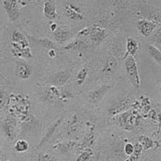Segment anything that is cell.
<instances>
[{"mask_svg":"<svg viewBox=\"0 0 161 161\" xmlns=\"http://www.w3.org/2000/svg\"><path fill=\"white\" fill-rule=\"evenodd\" d=\"M108 36V31L98 26H88L80 30L77 34L78 38L83 39L91 45L97 47L105 40Z\"/></svg>","mask_w":161,"mask_h":161,"instance_id":"obj_1","label":"cell"},{"mask_svg":"<svg viewBox=\"0 0 161 161\" xmlns=\"http://www.w3.org/2000/svg\"><path fill=\"white\" fill-rule=\"evenodd\" d=\"M125 69H126V76L130 80V82L136 90H139L141 86V79L139 77V69H138L137 63L135 57L128 56L124 59Z\"/></svg>","mask_w":161,"mask_h":161,"instance_id":"obj_2","label":"cell"},{"mask_svg":"<svg viewBox=\"0 0 161 161\" xmlns=\"http://www.w3.org/2000/svg\"><path fill=\"white\" fill-rule=\"evenodd\" d=\"M71 77L72 73L70 70H60L50 75L46 80V82L48 83L51 86L58 88L67 84Z\"/></svg>","mask_w":161,"mask_h":161,"instance_id":"obj_3","label":"cell"},{"mask_svg":"<svg viewBox=\"0 0 161 161\" xmlns=\"http://www.w3.org/2000/svg\"><path fill=\"white\" fill-rule=\"evenodd\" d=\"M136 28L141 35L143 37L148 38L152 36L155 30L160 27L159 24L147 19H139L136 20Z\"/></svg>","mask_w":161,"mask_h":161,"instance_id":"obj_4","label":"cell"},{"mask_svg":"<svg viewBox=\"0 0 161 161\" xmlns=\"http://www.w3.org/2000/svg\"><path fill=\"white\" fill-rule=\"evenodd\" d=\"M20 2L18 1H3V7L4 11H6L8 18L12 23H19L20 19L19 11Z\"/></svg>","mask_w":161,"mask_h":161,"instance_id":"obj_5","label":"cell"},{"mask_svg":"<svg viewBox=\"0 0 161 161\" xmlns=\"http://www.w3.org/2000/svg\"><path fill=\"white\" fill-rule=\"evenodd\" d=\"M39 97L40 100L45 104H52L57 98L60 97V91L57 87L48 86L40 89L39 92Z\"/></svg>","mask_w":161,"mask_h":161,"instance_id":"obj_6","label":"cell"},{"mask_svg":"<svg viewBox=\"0 0 161 161\" xmlns=\"http://www.w3.org/2000/svg\"><path fill=\"white\" fill-rule=\"evenodd\" d=\"M110 89H111V86L110 85H103L90 91L86 96L89 103L93 105L98 104Z\"/></svg>","mask_w":161,"mask_h":161,"instance_id":"obj_7","label":"cell"},{"mask_svg":"<svg viewBox=\"0 0 161 161\" xmlns=\"http://www.w3.org/2000/svg\"><path fill=\"white\" fill-rule=\"evenodd\" d=\"M90 48H91V45L87 41L78 37L72 40L71 42L66 44L64 47V50L79 52V53H86L89 51Z\"/></svg>","mask_w":161,"mask_h":161,"instance_id":"obj_8","label":"cell"},{"mask_svg":"<svg viewBox=\"0 0 161 161\" xmlns=\"http://www.w3.org/2000/svg\"><path fill=\"white\" fill-rule=\"evenodd\" d=\"M15 64V74L17 77L25 80L31 77L32 69L29 64L22 60H16Z\"/></svg>","mask_w":161,"mask_h":161,"instance_id":"obj_9","label":"cell"},{"mask_svg":"<svg viewBox=\"0 0 161 161\" xmlns=\"http://www.w3.org/2000/svg\"><path fill=\"white\" fill-rule=\"evenodd\" d=\"M26 37H27V40H28V42H31V44H35L36 46H40V47H42V48H46V49L56 50L58 48L57 44L54 41L48 38H38V37L30 35H26Z\"/></svg>","mask_w":161,"mask_h":161,"instance_id":"obj_10","label":"cell"},{"mask_svg":"<svg viewBox=\"0 0 161 161\" xmlns=\"http://www.w3.org/2000/svg\"><path fill=\"white\" fill-rule=\"evenodd\" d=\"M53 36L57 44H62L73 37V32L70 30L57 27V29L53 31Z\"/></svg>","mask_w":161,"mask_h":161,"instance_id":"obj_11","label":"cell"},{"mask_svg":"<svg viewBox=\"0 0 161 161\" xmlns=\"http://www.w3.org/2000/svg\"><path fill=\"white\" fill-rule=\"evenodd\" d=\"M15 126H16V122L13 118L8 117L3 121L2 128L3 131L5 134L6 137L8 138L9 140H12L15 137Z\"/></svg>","mask_w":161,"mask_h":161,"instance_id":"obj_12","label":"cell"},{"mask_svg":"<svg viewBox=\"0 0 161 161\" xmlns=\"http://www.w3.org/2000/svg\"><path fill=\"white\" fill-rule=\"evenodd\" d=\"M119 60L114 57H108L103 64V73L105 75H111L119 69Z\"/></svg>","mask_w":161,"mask_h":161,"instance_id":"obj_13","label":"cell"},{"mask_svg":"<svg viewBox=\"0 0 161 161\" xmlns=\"http://www.w3.org/2000/svg\"><path fill=\"white\" fill-rule=\"evenodd\" d=\"M63 119H64V117L61 116V117L59 118L58 119H57V120H56L55 122H54V123H53V124H52L48 129H47V131H46L44 136L42 138V139L40 140V143L37 145L36 149H39L40 147H41L44 143H48V141L49 140V139H51L52 136L54 135V133H55V131L57 130V129L58 128V126L62 123Z\"/></svg>","mask_w":161,"mask_h":161,"instance_id":"obj_14","label":"cell"},{"mask_svg":"<svg viewBox=\"0 0 161 161\" xmlns=\"http://www.w3.org/2000/svg\"><path fill=\"white\" fill-rule=\"evenodd\" d=\"M44 17L48 20L56 19L57 17V2L53 0H48L44 3V8H43Z\"/></svg>","mask_w":161,"mask_h":161,"instance_id":"obj_15","label":"cell"},{"mask_svg":"<svg viewBox=\"0 0 161 161\" xmlns=\"http://www.w3.org/2000/svg\"><path fill=\"white\" fill-rule=\"evenodd\" d=\"M61 4H63L62 13L68 19L71 20L73 22H81V21H83L84 16L82 15L78 14L73 10H72L71 8H69L64 2H61Z\"/></svg>","mask_w":161,"mask_h":161,"instance_id":"obj_16","label":"cell"},{"mask_svg":"<svg viewBox=\"0 0 161 161\" xmlns=\"http://www.w3.org/2000/svg\"><path fill=\"white\" fill-rule=\"evenodd\" d=\"M139 48V43L137 42V40H135L132 37H129L126 40V53H125L124 57H123V60L126 59L128 56H131V57H135V55L138 52Z\"/></svg>","mask_w":161,"mask_h":161,"instance_id":"obj_17","label":"cell"},{"mask_svg":"<svg viewBox=\"0 0 161 161\" xmlns=\"http://www.w3.org/2000/svg\"><path fill=\"white\" fill-rule=\"evenodd\" d=\"M75 141H68V142H60L53 146V149L61 154H67L70 151L73 150L77 146Z\"/></svg>","mask_w":161,"mask_h":161,"instance_id":"obj_18","label":"cell"},{"mask_svg":"<svg viewBox=\"0 0 161 161\" xmlns=\"http://www.w3.org/2000/svg\"><path fill=\"white\" fill-rule=\"evenodd\" d=\"M147 52L150 56L152 60H155V62L157 63V64L160 65L161 64V52L159 48L153 45L152 44H149L146 47Z\"/></svg>","mask_w":161,"mask_h":161,"instance_id":"obj_19","label":"cell"},{"mask_svg":"<svg viewBox=\"0 0 161 161\" xmlns=\"http://www.w3.org/2000/svg\"><path fill=\"white\" fill-rule=\"evenodd\" d=\"M95 141V134H94V127H92L91 130L86 136L83 139V142L80 144L79 149L84 150L86 148H90V147L94 143Z\"/></svg>","mask_w":161,"mask_h":161,"instance_id":"obj_20","label":"cell"},{"mask_svg":"<svg viewBox=\"0 0 161 161\" xmlns=\"http://www.w3.org/2000/svg\"><path fill=\"white\" fill-rule=\"evenodd\" d=\"M89 74V69L86 66L80 68V70L77 73V76H76V84L77 86H82L86 81V78L88 77Z\"/></svg>","mask_w":161,"mask_h":161,"instance_id":"obj_21","label":"cell"},{"mask_svg":"<svg viewBox=\"0 0 161 161\" xmlns=\"http://www.w3.org/2000/svg\"><path fill=\"white\" fill-rule=\"evenodd\" d=\"M138 143H140L141 146L143 147V149H144V150H148V149L152 148L155 146L154 141L150 137L146 136H139Z\"/></svg>","mask_w":161,"mask_h":161,"instance_id":"obj_22","label":"cell"},{"mask_svg":"<svg viewBox=\"0 0 161 161\" xmlns=\"http://www.w3.org/2000/svg\"><path fill=\"white\" fill-rule=\"evenodd\" d=\"M14 148H15V152H19V153H22V152H25L26 151L28 150L29 144L24 139H19L15 143Z\"/></svg>","mask_w":161,"mask_h":161,"instance_id":"obj_23","label":"cell"},{"mask_svg":"<svg viewBox=\"0 0 161 161\" xmlns=\"http://www.w3.org/2000/svg\"><path fill=\"white\" fill-rule=\"evenodd\" d=\"M11 40H12V43H20L28 40L25 34L18 31V30L13 31L12 35H11Z\"/></svg>","mask_w":161,"mask_h":161,"instance_id":"obj_24","label":"cell"},{"mask_svg":"<svg viewBox=\"0 0 161 161\" xmlns=\"http://www.w3.org/2000/svg\"><path fill=\"white\" fill-rule=\"evenodd\" d=\"M92 155H93V150L91 148L84 149L77 158V161H90Z\"/></svg>","mask_w":161,"mask_h":161,"instance_id":"obj_25","label":"cell"},{"mask_svg":"<svg viewBox=\"0 0 161 161\" xmlns=\"http://www.w3.org/2000/svg\"><path fill=\"white\" fill-rule=\"evenodd\" d=\"M143 150V147L141 146L140 143H139L138 142L134 145V152L131 156H131V161H136L140 156Z\"/></svg>","mask_w":161,"mask_h":161,"instance_id":"obj_26","label":"cell"},{"mask_svg":"<svg viewBox=\"0 0 161 161\" xmlns=\"http://www.w3.org/2000/svg\"><path fill=\"white\" fill-rule=\"evenodd\" d=\"M151 37L152 38V41L155 44L153 45L159 48V47H160V27H159V28L155 30V31H154Z\"/></svg>","mask_w":161,"mask_h":161,"instance_id":"obj_27","label":"cell"},{"mask_svg":"<svg viewBox=\"0 0 161 161\" xmlns=\"http://www.w3.org/2000/svg\"><path fill=\"white\" fill-rule=\"evenodd\" d=\"M34 161H57V159L54 156H50L48 155H42V156L37 157Z\"/></svg>","mask_w":161,"mask_h":161,"instance_id":"obj_28","label":"cell"},{"mask_svg":"<svg viewBox=\"0 0 161 161\" xmlns=\"http://www.w3.org/2000/svg\"><path fill=\"white\" fill-rule=\"evenodd\" d=\"M124 152L127 156H131L134 152V145L130 143H127L124 147Z\"/></svg>","mask_w":161,"mask_h":161,"instance_id":"obj_29","label":"cell"}]
</instances>
